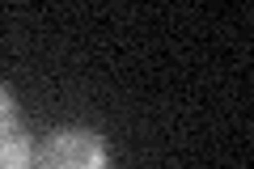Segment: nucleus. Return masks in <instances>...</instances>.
Wrapping results in <instances>:
<instances>
[{"mask_svg": "<svg viewBox=\"0 0 254 169\" xmlns=\"http://www.w3.org/2000/svg\"><path fill=\"white\" fill-rule=\"evenodd\" d=\"M106 140L89 127H55L34 144V169H106Z\"/></svg>", "mask_w": 254, "mask_h": 169, "instance_id": "1", "label": "nucleus"}, {"mask_svg": "<svg viewBox=\"0 0 254 169\" xmlns=\"http://www.w3.org/2000/svg\"><path fill=\"white\" fill-rule=\"evenodd\" d=\"M0 169H34V140L26 135L13 93L0 85Z\"/></svg>", "mask_w": 254, "mask_h": 169, "instance_id": "2", "label": "nucleus"}]
</instances>
